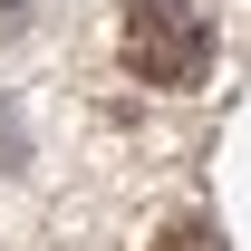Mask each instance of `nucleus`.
<instances>
[{
  "instance_id": "nucleus-1",
  "label": "nucleus",
  "mask_w": 251,
  "mask_h": 251,
  "mask_svg": "<svg viewBox=\"0 0 251 251\" xmlns=\"http://www.w3.org/2000/svg\"><path fill=\"white\" fill-rule=\"evenodd\" d=\"M213 58V29L193 0H126V68L145 87H193Z\"/></svg>"
},
{
  "instance_id": "nucleus-2",
  "label": "nucleus",
  "mask_w": 251,
  "mask_h": 251,
  "mask_svg": "<svg viewBox=\"0 0 251 251\" xmlns=\"http://www.w3.org/2000/svg\"><path fill=\"white\" fill-rule=\"evenodd\" d=\"M164 251H222V242L203 232V222H174V232H164Z\"/></svg>"
},
{
  "instance_id": "nucleus-3",
  "label": "nucleus",
  "mask_w": 251,
  "mask_h": 251,
  "mask_svg": "<svg viewBox=\"0 0 251 251\" xmlns=\"http://www.w3.org/2000/svg\"><path fill=\"white\" fill-rule=\"evenodd\" d=\"M0 29H20V0H0Z\"/></svg>"
}]
</instances>
